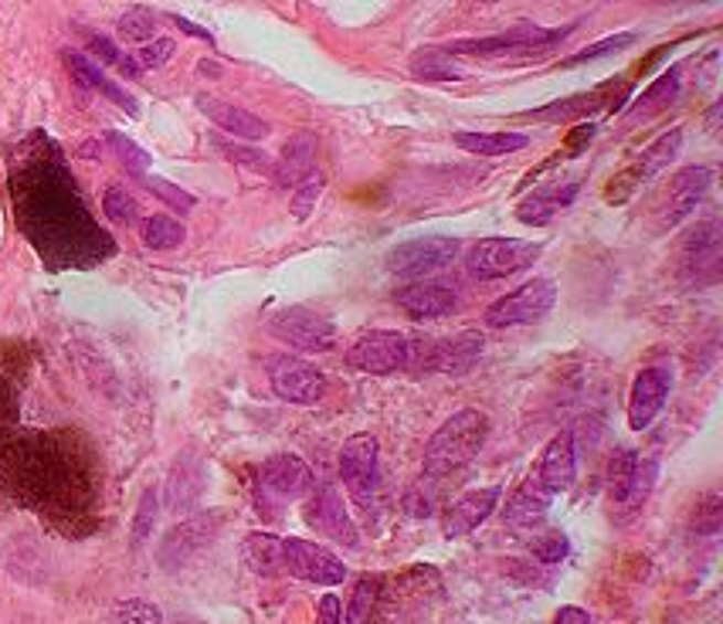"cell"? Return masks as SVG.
<instances>
[{"label": "cell", "mask_w": 723, "mask_h": 624, "mask_svg": "<svg viewBox=\"0 0 723 624\" xmlns=\"http://www.w3.org/2000/svg\"><path fill=\"white\" fill-rule=\"evenodd\" d=\"M62 55H65V65L72 68V75H75L85 88H99V85L106 82V75H103L93 62H88L82 52H72V49H68V52H62Z\"/></svg>", "instance_id": "cell-43"}, {"label": "cell", "mask_w": 723, "mask_h": 624, "mask_svg": "<svg viewBox=\"0 0 723 624\" xmlns=\"http://www.w3.org/2000/svg\"><path fill=\"white\" fill-rule=\"evenodd\" d=\"M268 384H273L276 397L286 400V405H320V400L327 397V374L323 370H316L312 364L299 361V356H276L273 364H268Z\"/></svg>", "instance_id": "cell-9"}, {"label": "cell", "mask_w": 723, "mask_h": 624, "mask_svg": "<svg viewBox=\"0 0 723 624\" xmlns=\"http://www.w3.org/2000/svg\"><path fill=\"white\" fill-rule=\"evenodd\" d=\"M462 255V241L459 238H445V235H428V238H415L394 245L384 258L387 272L401 282H428L432 276H438L448 265H456Z\"/></svg>", "instance_id": "cell-3"}, {"label": "cell", "mask_w": 723, "mask_h": 624, "mask_svg": "<svg viewBox=\"0 0 723 624\" xmlns=\"http://www.w3.org/2000/svg\"><path fill=\"white\" fill-rule=\"evenodd\" d=\"M574 28H536V24H520L503 34H489V37H466V41H451L448 55H462V58H540L554 52L557 44L571 34Z\"/></svg>", "instance_id": "cell-2"}, {"label": "cell", "mask_w": 723, "mask_h": 624, "mask_svg": "<svg viewBox=\"0 0 723 624\" xmlns=\"http://www.w3.org/2000/svg\"><path fill=\"white\" fill-rule=\"evenodd\" d=\"M482 356V336L476 330H466L451 340L442 343H428V361L425 367L435 374H451V377H462L469 374Z\"/></svg>", "instance_id": "cell-18"}, {"label": "cell", "mask_w": 723, "mask_h": 624, "mask_svg": "<svg viewBox=\"0 0 723 624\" xmlns=\"http://www.w3.org/2000/svg\"><path fill=\"white\" fill-rule=\"evenodd\" d=\"M636 41H639V34H631V31L612 34V37H602V41H595V44H587V49H581L577 55H571V58L561 62V65H564V68H574V65H584V62H598V58H608V55H618V52L631 49Z\"/></svg>", "instance_id": "cell-32"}, {"label": "cell", "mask_w": 723, "mask_h": 624, "mask_svg": "<svg viewBox=\"0 0 723 624\" xmlns=\"http://www.w3.org/2000/svg\"><path fill=\"white\" fill-rule=\"evenodd\" d=\"M636 475H639V455L636 452H615L612 462H608V496L615 503H628L631 496V485H636Z\"/></svg>", "instance_id": "cell-31"}, {"label": "cell", "mask_w": 723, "mask_h": 624, "mask_svg": "<svg viewBox=\"0 0 723 624\" xmlns=\"http://www.w3.org/2000/svg\"><path fill=\"white\" fill-rule=\"evenodd\" d=\"M173 24L184 31V34H191V37H201V41H208V44H214V37H211V31H204V28H198L194 21H188V18H180V14H173Z\"/></svg>", "instance_id": "cell-48"}, {"label": "cell", "mask_w": 723, "mask_h": 624, "mask_svg": "<svg viewBox=\"0 0 723 624\" xmlns=\"http://www.w3.org/2000/svg\"><path fill=\"white\" fill-rule=\"evenodd\" d=\"M194 103H198V109H201L214 126H221L224 132H232V137H238V140L258 143V140L268 137V132H273V129H268V122L258 119L255 112L238 109V106L224 103V99H217V96H204V93H201Z\"/></svg>", "instance_id": "cell-20"}, {"label": "cell", "mask_w": 723, "mask_h": 624, "mask_svg": "<svg viewBox=\"0 0 723 624\" xmlns=\"http://www.w3.org/2000/svg\"><path fill=\"white\" fill-rule=\"evenodd\" d=\"M713 181L710 166H687L669 181V194H666V207H662V220L659 228L669 232L676 225H683L687 217H693V211L700 207V201L706 197Z\"/></svg>", "instance_id": "cell-14"}, {"label": "cell", "mask_w": 723, "mask_h": 624, "mask_svg": "<svg viewBox=\"0 0 723 624\" xmlns=\"http://www.w3.org/2000/svg\"><path fill=\"white\" fill-rule=\"evenodd\" d=\"M456 147L476 157H507L530 147L523 132H456Z\"/></svg>", "instance_id": "cell-24"}, {"label": "cell", "mask_w": 723, "mask_h": 624, "mask_svg": "<svg viewBox=\"0 0 723 624\" xmlns=\"http://www.w3.org/2000/svg\"><path fill=\"white\" fill-rule=\"evenodd\" d=\"M143 184L150 187V194H157L160 201H167L173 211H180V214H188L198 201H194V194H188V191H180L177 184H170V181H163V176H143Z\"/></svg>", "instance_id": "cell-40"}, {"label": "cell", "mask_w": 723, "mask_h": 624, "mask_svg": "<svg viewBox=\"0 0 723 624\" xmlns=\"http://www.w3.org/2000/svg\"><path fill=\"white\" fill-rule=\"evenodd\" d=\"M680 147H683V126H672L669 132H662V137L639 157V166H636V176H642V181H649V176H656V173H662L672 160H676V153H680Z\"/></svg>", "instance_id": "cell-28"}, {"label": "cell", "mask_w": 723, "mask_h": 624, "mask_svg": "<svg viewBox=\"0 0 723 624\" xmlns=\"http://www.w3.org/2000/svg\"><path fill=\"white\" fill-rule=\"evenodd\" d=\"M140 238H143V245L153 248V251H170V248H177V245H184L188 232H184V225H180V220H173V217H167V214H153V217L143 220Z\"/></svg>", "instance_id": "cell-30"}, {"label": "cell", "mask_w": 723, "mask_h": 624, "mask_svg": "<svg viewBox=\"0 0 723 624\" xmlns=\"http://www.w3.org/2000/svg\"><path fill=\"white\" fill-rule=\"evenodd\" d=\"M217 529H221V513H201V516H188L184 523H177L160 544V553H157L160 567L180 570L217 537Z\"/></svg>", "instance_id": "cell-12"}, {"label": "cell", "mask_w": 723, "mask_h": 624, "mask_svg": "<svg viewBox=\"0 0 723 624\" xmlns=\"http://www.w3.org/2000/svg\"><path fill=\"white\" fill-rule=\"evenodd\" d=\"M320 624H343V607L333 594L320 601Z\"/></svg>", "instance_id": "cell-47"}, {"label": "cell", "mask_w": 723, "mask_h": 624, "mask_svg": "<svg viewBox=\"0 0 723 624\" xmlns=\"http://www.w3.org/2000/svg\"><path fill=\"white\" fill-rule=\"evenodd\" d=\"M408 353H412V346L401 333L371 330L347 349V364L357 367V370H364V374H374V377H387L397 367L408 364Z\"/></svg>", "instance_id": "cell-10"}, {"label": "cell", "mask_w": 723, "mask_h": 624, "mask_svg": "<svg viewBox=\"0 0 723 624\" xmlns=\"http://www.w3.org/2000/svg\"><path fill=\"white\" fill-rule=\"evenodd\" d=\"M242 557L252 573L258 577H279L283 573V540L273 532H248Z\"/></svg>", "instance_id": "cell-25"}, {"label": "cell", "mask_w": 723, "mask_h": 624, "mask_svg": "<svg viewBox=\"0 0 723 624\" xmlns=\"http://www.w3.org/2000/svg\"><path fill=\"white\" fill-rule=\"evenodd\" d=\"M554 624H592V614L577 604H564L557 614H554Z\"/></svg>", "instance_id": "cell-46"}, {"label": "cell", "mask_w": 723, "mask_h": 624, "mask_svg": "<svg viewBox=\"0 0 723 624\" xmlns=\"http://www.w3.org/2000/svg\"><path fill=\"white\" fill-rule=\"evenodd\" d=\"M669 370L666 367H646L636 374V380H631V394H628V424L631 431H646L662 405H666V394H669Z\"/></svg>", "instance_id": "cell-16"}, {"label": "cell", "mask_w": 723, "mask_h": 624, "mask_svg": "<svg viewBox=\"0 0 723 624\" xmlns=\"http://www.w3.org/2000/svg\"><path fill=\"white\" fill-rule=\"evenodd\" d=\"M720 265V225L716 220H706L697 232H690V238L683 241V272H710V279L716 276Z\"/></svg>", "instance_id": "cell-21"}, {"label": "cell", "mask_w": 723, "mask_h": 624, "mask_svg": "<svg viewBox=\"0 0 723 624\" xmlns=\"http://www.w3.org/2000/svg\"><path fill=\"white\" fill-rule=\"evenodd\" d=\"M160 611L150 601H123L113 614V624H160Z\"/></svg>", "instance_id": "cell-41"}, {"label": "cell", "mask_w": 723, "mask_h": 624, "mask_svg": "<svg viewBox=\"0 0 723 624\" xmlns=\"http://www.w3.org/2000/svg\"><path fill=\"white\" fill-rule=\"evenodd\" d=\"M323 173H316L309 170L302 181L293 187V201H289V211L296 220H309V214L316 211V204H320V194H323Z\"/></svg>", "instance_id": "cell-33"}, {"label": "cell", "mask_w": 723, "mask_h": 624, "mask_svg": "<svg viewBox=\"0 0 723 624\" xmlns=\"http://www.w3.org/2000/svg\"><path fill=\"white\" fill-rule=\"evenodd\" d=\"M173 52H177V44L170 41V37H157V41H150V44H143V49L137 52V62L140 68H163L170 58H173Z\"/></svg>", "instance_id": "cell-42"}, {"label": "cell", "mask_w": 723, "mask_h": 624, "mask_svg": "<svg viewBox=\"0 0 723 624\" xmlns=\"http://www.w3.org/2000/svg\"><path fill=\"white\" fill-rule=\"evenodd\" d=\"M157 513H160V499H157V488H147L137 516H132V550H140L150 537H153V526H157Z\"/></svg>", "instance_id": "cell-35"}, {"label": "cell", "mask_w": 723, "mask_h": 624, "mask_svg": "<svg viewBox=\"0 0 723 624\" xmlns=\"http://www.w3.org/2000/svg\"><path fill=\"white\" fill-rule=\"evenodd\" d=\"M258 488L265 499H276V503H299L306 499L312 488H316V478H312V469L293 455V452H283V455H273L265 459L262 469H258Z\"/></svg>", "instance_id": "cell-11"}, {"label": "cell", "mask_w": 723, "mask_h": 624, "mask_svg": "<svg viewBox=\"0 0 723 624\" xmlns=\"http://www.w3.org/2000/svg\"><path fill=\"white\" fill-rule=\"evenodd\" d=\"M554 302H557V286L551 279H533V282L513 289L510 295L496 299L486 309L482 323L492 326V330H510V326L536 323V320H544L547 312L554 309Z\"/></svg>", "instance_id": "cell-6"}, {"label": "cell", "mask_w": 723, "mask_h": 624, "mask_svg": "<svg viewBox=\"0 0 723 624\" xmlns=\"http://www.w3.org/2000/svg\"><path fill=\"white\" fill-rule=\"evenodd\" d=\"M486 431H489L486 415H479L476 408L456 411L428 441V449H425V475L428 478H445L451 472L466 469L479 455L482 444H486Z\"/></svg>", "instance_id": "cell-1"}, {"label": "cell", "mask_w": 723, "mask_h": 624, "mask_svg": "<svg viewBox=\"0 0 723 624\" xmlns=\"http://www.w3.org/2000/svg\"><path fill=\"white\" fill-rule=\"evenodd\" d=\"M500 496H503L500 485H489V488H476V493H466L462 499H456V503L445 509L442 532H445L448 540L469 537L472 529H479V526L496 513V506H500Z\"/></svg>", "instance_id": "cell-17"}, {"label": "cell", "mask_w": 723, "mask_h": 624, "mask_svg": "<svg viewBox=\"0 0 723 624\" xmlns=\"http://www.w3.org/2000/svg\"><path fill=\"white\" fill-rule=\"evenodd\" d=\"M540 255H544V245H540V241L482 238L479 245H472V251L466 258V269L479 282H496V279H507V276H517V272L530 269Z\"/></svg>", "instance_id": "cell-4"}, {"label": "cell", "mask_w": 723, "mask_h": 624, "mask_svg": "<svg viewBox=\"0 0 723 624\" xmlns=\"http://www.w3.org/2000/svg\"><path fill=\"white\" fill-rule=\"evenodd\" d=\"M530 550H533V557H536L540 563H561V560L567 557L571 544H567V537H564L561 529H547L544 537H536V540L530 544Z\"/></svg>", "instance_id": "cell-39"}, {"label": "cell", "mask_w": 723, "mask_h": 624, "mask_svg": "<svg viewBox=\"0 0 723 624\" xmlns=\"http://www.w3.org/2000/svg\"><path fill=\"white\" fill-rule=\"evenodd\" d=\"M378 591H381V584L374 581V577L357 581V588L350 594V604H347V624H368V617L374 611V601H378Z\"/></svg>", "instance_id": "cell-36"}, {"label": "cell", "mask_w": 723, "mask_h": 624, "mask_svg": "<svg viewBox=\"0 0 723 624\" xmlns=\"http://www.w3.org/2000/svg\"><path fill=\"white\" fill-rule=\"evenodd\" d=\"M394 302L415 320H435V316H448L459 305V292L442 282H412L394 292Z\"/></svg>", "instance_id": "cell-19"}, {"label": "cell", "mask_w": 723, "mask_h": 624, "mask_svg": "<svg viewBox=\"0 0 723 624\" xmlns=\"http://www.w3.org/2000/svg\"><path fill=\"white\" fill-rule=\"evenodd\" d=\"M88 49H93L96 55H99V62H106V65H116V68H123V55H119V49L109 41V37H93L88 41Z\"/></svg>", "instance_id": "cell-45"}, {"label": "cell", "mask_w": 723, "mask_h": 624, "mask_svg": "<svg viewBox=\"0 0 723 624\" xmlns=\"http://www.w3.org/2000/svg\"><path fill=\"white\" fill-rule=\"evenodd\" d=\"M221 150L228 153L232 160H245V166H252V170H262V173H276V163L268 160L265 153H258V150H245V147H232V143H221Z\"/></svg>", "instance_id": "cell-44"}, {"label": "cell", "mask_w": 723, "mask_h": 624, "mask_svg": "<svg viewBox=\"0 0 723 624\" xmlns=\"http://www.w3.org/2000/svg\"><path fill=\"white\" fill-rule=\"evenodd\" d=\"M551 499L554 496H547L544 488H540V482L530 475L520 488H517V496L510 499V506H507V523H513V526H533V523H540L547 516V509H551Z\"/></svg>", "instance_id": "cell-26"}, {"label": "cell", "mask_w": 723, "mask_h": 624, "mask_svg": "<svg viewBox=\"0 0 723 624\" xmlns=\"http://www.w3.org/2000/svg\"><path fill=\"white\" fill-rule=\"evenodd\" d=\"M680 88H683V65H672L669 72H662V75L646 88V93H642L636 103H631L628 119H631V122H642V119H649V116L669 109V103L680 96Z\"/></svg>", "instance_id": "cell-22"}, {"label": "cell", "mask_w": 723, "mask_h": 624, "mask_svg": "<svg viewBox=\"0 0 723 624\" xmlns=\"http://www.w3.org/2000/svg\"><path fill=\"white\" fill-rule=\"evenodd\" d=\"M412 75L425 82H459L462 65L456 55H448L445 49H418L412 55Z\"/></svg>", "instance_id": "cell-27"}, {"label": "cell", "mask_w": 723, "mask_h": 624, "mask_svg": "<svg viewBox=\"0 0 723 624\" xmlns=\"http://www.w3.org/2000/svg\"><path fill=\"white\" fill-rule=\"evenodd\" d=\"M574 194H577L574 184H567L564 194H530V197L520 201V207H517V220H523V225H547V220L554 217L557 207H564V204L574 201Z\"/></svg>", "instance_id": "cell-29"}, {"label": "cell", "mask_w": 723, "mask_h": 624, "mask_svg": "<svg viewBox=\"0 0 723 624\" xmlns=\"http://www.w3.org/2000/svg\"><path fill=\"white\" fill-rule=\"evenodd\" d=\"M306 523L320 532V537L347 547V550H357L360 547V537H357V526L353 519L347 516L343 509V499L337 488L330 485H320V488H312L309 493V506H306Z\"/></svg>", "instance_id": "cell-13"}, {"label": "cell", "mask_w": 723, "mask_h": 624, "mask_svg": "<svg viewBox=\"0 0 723 624\" xmlns=\"http://www.w3.org/2000/svg\"><path fill=\"white\" fill-rule=\"evenodd\" d=\"M116 28H119V37H126V41H147L157 31V14L147 8H132L119 18Z\"/></svg>", "instance_id": "cell-37"}, {"label": "cell", "mask_w": 723, "mask_h": 624, "mask_svg": "<svg viewBox=\"0 0 723 624\" xmlns=\"http://www.w3.org/2000/svg\"><path fill=\"white\" fill-rule=\"evenodd\" d=\"M268 333L302 353H327L337 343V323L320 309L286 305L268 320Z\"/></svg>", "instance_id": "cell-5"}, {"label": "cell", "mask_w": 723, "mask_h": 624, "mask_svg": "<svg viewBox=\"0 0 723 624\" xmlns=\"http://www.w3.org/2000/svg\"><path fill=\"white\" fill-rule=\"evenodd\" d=\"M103 211H106V217L113 220V225H132V220H137V201H132V194L123 191V187L106 191Z\"/></svg>", "instance_id": "cell-38"}, {"label": "cell", "mask_w": 723, "mask_h": 624, "mask_svg": "<svg viewBox=\"0 0 723 624\" xmlns=\"http://www.w3.org/2000/svg\"><path fill=\"white\" fill-rule=\"evenodd\" d=\"M378 438L368 431L350 434L340 449V482L360 509H371L378 496Z\"/></svg>", "instance_id": "cell-7"}, {"label": "cell", "mask_w": 723, "mask_h": 624, "mask_svg": "<svg viewBox=\"0 0 723 624\" xmlns=\"http://www.w3.org/2000/svg\"><path fill=\"white\" fill-rule=\"evenodd\" d=\"M167 485H170V488H167L170 509H173V513L191 509L194 499L204 493V469H201V462H194L191 455H180L177 465H173V472H170V482H167Z\"/></svg>", "instance_id": "cell-23"}, {"label": "cell", "mask_w": 723, "mask_h": 624, "mask_svg": "<svg viewBox=\"0 0 723 624\" xmlns=\"http://www.w3.org/2000/svg\"><path fill=\"white\" fill-rule=\"evenodd\" d=\"M574 475H577L574 434L561 431L544 444V452H540L536 469H533V478L540 482V488H544L547 496H561L574 485Z\"/></svg>", "instance_id": "cell-15"}, {"label": "cell", "mask_w": 723, "mask_h": 624, "mask_svg": "<svg viewBox=\"0 0 723 624\" xmlns=\"http://www.w3.org/2000/svg\"><path fill=\"white\" fill-rule=\"evenodd\" d=\"M106 143H109V150L116 153V160H119L132 176H147V170H150V153H147V150H140L129 137H123V132H106Z\"/></svg>", "instance_id": "cell-34"}, {"label": "cell", "mask_w": 723, "mask_h": 624, "mask_svg": "<svg viewBox=\"0 0 723 624\" xmlns=\"http://www.w3.org/2000/svg\"><path fill=\"white\" fill-rule=\"evenodd\" d=\"M283 573L296 577V581H306V584L337 588L347 581V563L320 544L286 537L283 540Z\"/></svg>", "instance_id": "cell-8"}]
</instances>
